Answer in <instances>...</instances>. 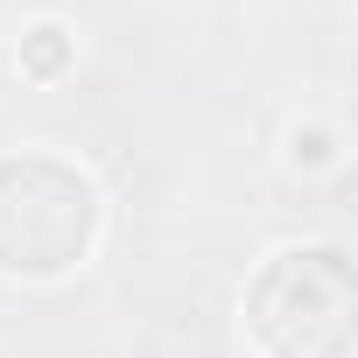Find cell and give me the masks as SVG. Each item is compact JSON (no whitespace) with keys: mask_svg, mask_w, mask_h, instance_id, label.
I'll use <instances>...</instances> for the list:
<instances>
[{"mask_svg":"<svg viewBox=\"0 0 358 358\" xmlns=\"http://www.w3.org/2000/svg\"><path fill=\"white\" fill-rule=\"evenodd\" d=\"M71 50H78V36H71L64 22H36V29L22 36V71H29V78H64V71H71Z\"/></svg>","mask_w":358,"mask_h":358,"instance_id":"3","label":"cell"},{"mask_svg":"<svg viewBox=\"0 0 358 358\" xmlns=\"http://www.w3.org/2000/svg\"><path fill=\"white\" fill-rule=\"evenodd\" d=\"M246 330L267 358H344L358 330L351 260L337 246H281L246 288Z\"/></svg>","mask_w":358,"mask_h":358,"instance_id":"1","label":"cell"},{"mask_svg":"<svg viewBox=\"0 0 358 358\" xmlns=\"http://www.w3.org/2000/svg\"><path fill=\"white\" fill-rule=\"evenodd\" d=\"M99 190L57 155L0 162V267L15 274H64L92 253Z\"/></svg>","mask_w":358,"mask_h":358,"instance_id":"2","label":"cell"},{"mask_svg":"<svg viewBox=\"0 0 358 358\" xmlns=\"http://www.w3.org/2000/svg\"><path fill=\"white\" fill-rule=\"evenodd\" d=\"M288 162L295 169H330L337 162V134L330 127H295L288 134Z\"/></svg>","mask_w":358,"mask_h":358,"instance_id":"4","label":"cell"}]
</instances>
